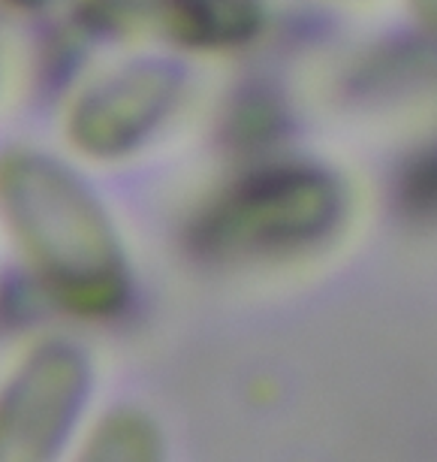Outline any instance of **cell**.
I'll list each match as a JSON object with an SVG mask.
<instances>
[{
    "label": "cell",
    "mask_w": 437,
    "mask_h": 462,
    "mask_svg": "<svg viewBox=\"0 0 437 462\" xmlns=\"http://www.w3.org/2000/svg\"><path fill=\"white\" fill-rule=\"evenodd\" d=\"M0 215L33 278L60 309L112 318L133 293L127 248L109 208L64 161L33 148L0 158Z\"/></svg>",
    "instance_id": "6da1fadb"
},
{
    "label": "cell",
    "mask_w": 437,
    "mask_h": 462,
    "mask_svg": "<svg viewBox=\"0 0 437 462\" xmlns=\"http://www.w3.org/2000/svg\"><path fill=\"white\" fill-rule=\"evenodd\" d=\"M350 188L314 158L266 154L223 181L187 226L208 266L275 269L320 257L350 224Z\"/></svg>",
    "instance_id": "7a4b0ae2"
},
{
    "label": "cell",
    "mask_w": 437,
    "mask_h": 462,
    "mask_svg": "<svg viewBox=\"0 0 437 462\" xmlns=\"http://www.w3.org/2000/svg\"><path fill=\"white\" fill-rule=\"evenodd\" d=\"M94 393V363L73 338L33 342L0 381V462H64Z\"/></svg>",
    "instance_id": "3957f363"
},
{
    "label": "cell",
    "mask_w": 437,
    "mask_h": 462,
    "mask_svg": "<svg viewBox=\"0 0 437 462\" xmlns=\"http://www.w3.org/2000/svg\"><path fill=\"white\" fill-rule=\"evenodd\" d=\"M185 94V73L160 58L127 60L78 94L67 116L76 152L94 161H121L160 130Z\"/></svg>",
    "instance_id": "277c9868"
},
{
    "label": "cell",
    "mask_w": 437,
    "mask_h": 462,
    "mask_svg": "<svg viewBox=\"0 0 437 462\" xmlns=\"http://www.w3.org/2000/svg\"><path fill=\"white\" fill-rule=\"evenodd\" d=\"M106 31H154L190 51L250 46L266 28V0H82Z\"/></svg>",
    "instance_id": "5b68a950"
},
{
    "label": "cell",
    "mask_w": 437,
    "mask_h": 462,
    "mask_svg": "<svg viewBox=\"0 0 437 462\" xmlns=\"http://www.w3.org/2000/svg\"><path fill=\"white\" fill-rule=\"evenodd\" d=\"M73 462H169V448L145 408L118 405L85 432Z\"/></svg>",
    "instance_id": "8992f818"
},
{
    "label": "cell",
    "mask_w": 437,
    "mask_h": 462,
    "mask_svg": "<svg viewBox=\"0 0 437 462\" xmlns=\"http://www.w3.org/2000/svg\"><path fill=\"white\" fill-rule=\"evenodd\" d=\"M398 208L414 221H437V136L405 161L396 181Z\"/></svg>",
    "instance_id": "52a82bcc"
},
{
    "label": "cell",
    "mask_w": 437,
    "mask_h": 462,
    "mask_svg": "<svg viewBox=\"0 0 437 462\" xmlns=\"http://www.w3.org/2000/svg\"><path fill=\"white\" fill-rule=\"evenodd\" d=\"M405 4L414 13V22L425 31V37L437 42V0H405Z\"/></svg>",
    "instance_id": "ba28073f"
},
{
    "label": "cell",
    "mask_w": 437,
    "mask_h": 462,
    "mask_svg": "<svg viewBox=\"0 0 437 462\" xmlns=\"http://www.w3.org/2000/svg\"><path fill=\"white\" fill-rule=\"evenodd\" d=\"M6 4L19 6V10H46V6L58 4V0H6Z\"/></svg>",
    "instance_id": "9c48e42d"
}]
</instances>
